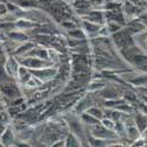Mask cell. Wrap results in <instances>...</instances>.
<instances>
[{"label": "cell", "mask_w": 147, "mask_h": 147, "mask_svg": "<svg viewBox=\"0 0 147 147\" xmlns=\"http://www.w3.org/2000/svg\"><path fill=\"white\" fill-rule=\"evenodd\" d=\"M1 129H3V127H1V126H0V131H1Z\"/></svg>", "instance_id": "cell-4"}, {"label": "cell", "mask_w": 147, "mask_h": 147, "mask_svg": "<svg viewBox=\"0 0 147 147\" xmlns=\"http://www.w3.org/2000/svg\"><path fill=\"white\" fill-rule=\"evenodd\" d=\"M5 78V69L3 66H0V80Z\"/></svg>", "instance_id": "cell-2"}, {"label": "cell", "mask_w": 147, "mask_h": 147, "mask_svg": "<svg viewBox=\"0 0 147 147\" xmlns=\"http://www.w3.org/2000/svg\"><path fill=\"white\" fill-rule=\"evenodd\" d=\"M3 90H4V93H6L8 96H13L14 94H17L16 87L12 86V85H6V86H5Z\"/></svg>", "instance_id": "cell-1"}, {"label": "cell", "mask_w": 147, "mask_h": 147, "mask_svg": "<svg viewBox=\"0 0 147 147\" xmlns=\"http://www.w3.org/2000/svg\"><path fill=\"white\" fill-rule=\"evenodd\" d=\"M0 147H1V145H0Z\"/></svg>", "instance_id": "cell-5"}, {"label": "cell", "mask_w": 147, "mask_h": 147, "mask_svg": "<svg viewBox=\"0 0 147 147\" xmlns=\"http://www.w3.org/2000/svg\"><path fill=\"white\" fill-rule=\"evenodd\" d=\"M9 139H11V133H9V131H7L6 134L4 136V142H6V140H9Z\"/></svg>", "instance_id": "cell-3"}]
</instances>
